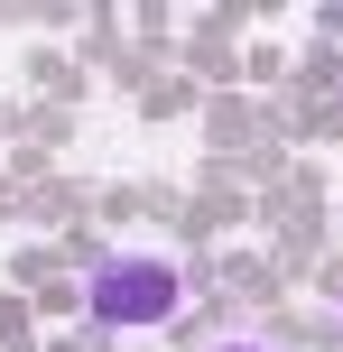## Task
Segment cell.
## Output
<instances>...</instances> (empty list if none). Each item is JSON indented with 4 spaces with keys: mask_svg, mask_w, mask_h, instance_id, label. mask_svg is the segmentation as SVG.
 <instances>
[{
    "mask_svg": "<svg viewBox=\"0 0 343 352\" xmlns=\"http://www.w3.org/2000/svg\"><path fill=\"white\" fill-rule=\"evenodd\" d=\"M177 306V269L158 260H102L93 269V316L102 324H158Z\"/></svg>",
    "mask_w": 343,
    "mask_h": 352,
    "instance_id": "cell-1",
    "label": "cell"
}]
</instances>
